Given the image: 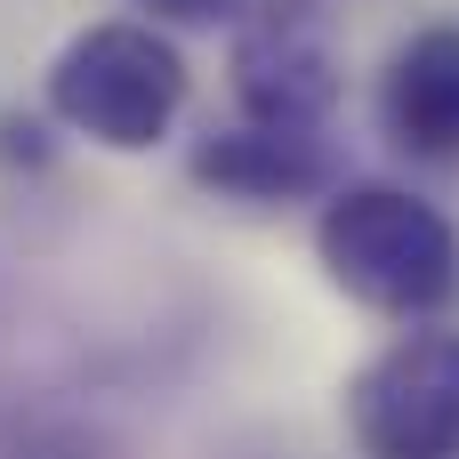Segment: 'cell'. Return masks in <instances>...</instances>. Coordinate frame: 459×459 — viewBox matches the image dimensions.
<instances>
[{
	"mask_svg": "<svg viewBox=\"0 0 459 459\" xmlns=\"http://www.w3.org/2000/svg\"><path fill=\"white\" fill-rule=\"evenodd\" d=\"M129 8L153 16V24H169V32H210V24L234 16V0H129Z\"/></svg>",
	"mask_w": 459,
	"mask_h": 459,
	"instance_id": "cell-9",
	"label": "cell"
},
{
	"mask_svg": "<svg viewBox=\"0 0 459 459\" xmlns=\"http://www.w3.org/2000/svg\"><path fill=\"white\" fill-rule=\"evenodd\" d=\"M379 137L411 161H459V24H420L379 65Z\"/></svg>",
	"mask_w": 459,
	"mask_h": 459,
	"instance_id": "cell-6",
	"label": "cell"
},
{
	"mask_svg": "<svg viewBox=\"0 0 459 459\" xmlns=\"http://www.w3.org/2000/svg\"><path fill=\"white\" fill-rule=\"evenodd\" d=\"M339 428L355 459H459V323H387L347 371Z\"/></svg>",
	"mask_w": 459,
	"mask_h": 459,
	"instance_id": "cell-3",
	"label": "cell"
},
{
	"mask_svg": "<svg viewBox=\"0 0 459 459\" xmlns=\"http://www.w3.org/2000/svg\"><path fill=\"white\" fill-rule=\"evenodd\" d=\"M323 282L371 323H436L459 307V226L395 178H339L315 210Z\"/></svg>",
	"mask_w": 459,
	"mask_h": 459,
	"instance_id": "cell-1",
	"label": "cell"
},
{
	"mask_svg": "<svg viewBox=\"0 0 459 459\" xmlns=\"http://www.w3.org/2000/svg\"><path fill=\"white\" fill-rule=\"evenodd\" d=\"M186 178L218 202L282 210V202H323L339 186L331 129H274V121H226L186 145Z\"/></svg>",
	"mask_w": 459,
	"mask_h": 459,
	"instance_id": "cell-5",
	"label": "cell"
},
{
	"mask_svg": "<svg viewBox=\"0 0 459 459\" xmlns=\"http://www.w3.org/2000/svg\"><path fill=\"white\" fill-rule=\"evenodd\" d=\"M56 137H65V129L48 121V105H32V113H24V105H8V113H0V169L40 178V169L56 161Z\"/></svg>",
	"mask_w": 459,
	"mask_h": 459,
	"instance_id": "cell-8",
	"label": "cell"
},
{
	"mask_svg": "<svg viewBox=\"0 0 459 459\" xmlns=\"http://www.w3.org/2000/svg\"><path fill=\"white\" fill-rule=\"evenodd\" d=\"M0 459H121V444L105 428H89L81 411L16 403V411H0Z\"/></svg>",
	"mask_w": 459,
	"mask_h": 459,
	"instance_id": "cell-7",
	"label": "cell"
},
{
	"mask_svg": "<svg viewBox=\"0 0 459 459\" xmlns=\"http://www.w3.org/2000/svg\"><path fill=\"white\" fill-rule=\"evenodd\" d=\"M40 105L89 153H153L178 137L194 105V65L169 24L97 16V24H73L40 65Z\"/></svg>",
	"mask_w": 459,
	"mask_h": 459,
	"instance_id": "cell-2",
	"label": "cell"
},
{
	"mask_svg": "<svg viewBox=\"0 0 459 459\" xmlns=\"http://www.w3.org/2000/svg\"><path fill=\"white\" fill-rule=\"evenodd\" d=\"M234 56V113L242 121H274V129H331L339 97H347V56L331 32L323 0H234L226 16Z\"/></svg>",
	"mask_w": 459,
	"mask_h": 459,
	"instance_id": "cell-4",
	"label": "cell"
}]
</instances>
